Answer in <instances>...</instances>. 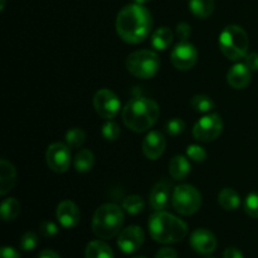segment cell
I'll return each instance as SVG.
<instances>
[{
	"label": "cell",
	"instance_id": "6da1fadb",
	"mask_svg": "<svg viewBox=\"0 0 258 258\" xmlns=\"http://www.w3.org/2000/svg\"><path fill=\"white\" fill-rule=\"evenodd\" d=\"M153 28V18L148 8L134 3L123 7L116 18V32L126 43L138 44L144 42Z\"/></svg>",
	"mask_w": 258,
	"mask_h": 258
},
{
	"label": "cell",
	"instance_id": "7a4b0ae2",
	"mask_svg": "<svg viewBox=\"0 0 258 258\" xmlns=\"http://www.w3.org/2000/svg\"><path fill=\"white\" fill-rule=\"evenodd\" d=\"M121 116L125 126L131 131L145 133L158 122L160 108L151 98L134 97L123 106Z\"/></svg>",
	"mask_w": 258,
	"mask_h": 258
},
{
	"label": "cell",
	"instance_id": "3957f363",
	"mask_svg": "<svg viewBox=\"0 0 258 258\" xmlns=\"http://www.w3.org/2000/svg\"><path fill=\"white\" fill-rule=\"evenodd\" d=\"M148 226L151 238L158 243H178L188 234L185 222L165 211H158L151 214Z\"/></svg>",
	"mask_w": 258,
	"mask_h": 258
},
{
	"label": "cell",
	"instance_id": "277c9868",
	"mask_svg": "<svg viewBox=\"0 0 258 258\" xmlns=\"http://www.w3.org/2000/svg\"><path fill=\"white\" fill-rule=\"evenodd\" d=\"M123 209L117 204L106 203L96 209L92 218V232L101 239H110L121 232Z\"/></svg>",
	"mask_w": 258,
	"mask_h": 258
},
{
	"label": "cell",
	"instance_id": "5b68a950",
	"mask_svg": "<svg viewBox=\"0 0 258 258\" xmlns=\"http://www.w3.org/2000/svg\"><path fill=\"white\" fill-rule=\"evenodd\" d=\"M219 48L227 59L233 62L244 59L248 54V34L239 25H227L219 34Z\"/></svg>",
	"mask_w": 258,
	"mask_h": 258
},
{
	"label": "cell",
	"instance_id": "8992f818",
	"mask_svg": "<svg viewBox=\"0 0 258 258\" xmlns=\"http://www.w3.org/2000/svg\"><path fill=\"white\" fill-rule=\"evenodd\" d=\"M160 57L158 53L149 49L135 50L126 58V68L128 73L140 80L154 77L160 70Z\"/></svg>",
	"mask_w": 258,
	"mask_h": 258
},
{
	"label": "cell",
	"instance_id": "52a82bcc",
	"mask_svg": "<svg viewBox=\"0 0 258 258\" xmlns=\"http://www.w3.org/2000/svg\"><path fill=\"white\" fill-rule=\"evenodd\" d=\"M171 206L181 216H191L202 207V196L196 186L180 184L175 186L171 196Z\"/></svg>",
	"mask_w": 258,
	"mask_h": 258
},
{
	"label": "cell",
	"instance_id": "ba28073f",
	"mask_svg": "<svg viewBox=\"0 0 258 258\" xmlns=\"http://www.w3.org/2000/svg\"><path fill=\"white\" fill-rule=\"evenodd\" d=\"M223 131V121L218 113H208L197 121L193 127V136L201 143L216 140Z\"/></svg>",
	"mask_w": 258,
	"mask_h": 258
},
{
	"label": "cell",
	"instance_id": "9c48e42d",
	"mask_svg": "<svg viewBox=\"0 0 258 258\" xmlns=\"http://www.w3.org/2000/svg\"><path fill=\"white\" fill-rule=\"evenodd\" d=\"M93 107L100 117L105 120H112L120 112L121 102L112 91L102 88L93 96Z\"/></svg>",
	"mask_w": 258,
	"mask_h": 258
},
{
	"label": "cell",
	"instance_id": "30bf717a",
	"mask_svg": "<svg viewBox=\"0 0 258 258\" xmlns=\"http://www.w3.org/2000/svg\"><path fill=\"white\" fill-rule=\"evenodd\" d=\"M171 64L179 71H189L197 64L198 50L188 40H180L170 53Z\"/></svg>",
	"mask_w": 258,
	"mask_h": 258
},
{
	"label": "cell",
	"instance_id": "8fae6325",
	"mask_svg": "<svg viewBox=\"0 0 258 258\" xmlns=\"http://www.w3.org/2000/svg\"><path fill=\"white\" fill-rule=\"evenodd\" d=\"M48 168L54 173H66L71 166V150L67 144H50L45 154Z\"/></svg>",
	"mask_w": 258,
	"mask_h": 258
},
{
	"label": "cell",
	"instance_id": "7c38bea8",
	"mask_svg": "<svg viewBox=\"0 0 258 258\" xmlns=\"http://www.w3.org/2000/svg\"><path fill=\"white\" fill-rule=\"evenodd\" d=\"M144 241H145V233L143 228L139 226H130L118 233L117 246L121 252L125 254H131L141 248Z\"/></svg>",
	"mask_w": 258,
	"mask_h": 258
},
{
	"label": "cell",
	"instance_id": "4fadbf2b",
	"mask_svg": "<svg viewBox=\"0 0 258 258\" xmlns=\"http://www.w3.org/2000/svg\"><path fill=\"white\" fill-rule=\"evenodd\" d=\"M171 183L169 180H160L153 186L149 196V202H150L151 208L155 212L165 211L171 203Z\"/></svg>",
	"mask_w": 258,
	"mask_h": 258
},
{
	"label": "cell",
	"instance_id": "5bb4252c",
	"mask_svg": "<svg viewBox=\"0 0 258 258\" xmlns=\"http://www.w3.org/2000/svg\"><path fill=\"white\" fill-rule=\"evenodd\" d=\"M190 247L199 254H211L217 248V238L211 231L198 228L191 233L189 239Z\"/></svg>",
	"mask_w": 258,
	"mask_h": 258
},
{
	"label": "cell",
	"instance_id": "9a60e30c",
	"mask_svg": "<svg viewBox=\"0 0 258 258\" xmlns=\"http://www.w3.org/2000/svg\"><path fill=\"white\" fill-rule=\"evenodd\" d=\"M58 222L64 228H75L81 219V212L77 204L72 201H63L58 204L55 211Z\"/></svg>",
	"mask_w": 258,
	"mask_h": 258
},
{
	"label": "cell",
	"instance_id": "2e32d148",
	"mask_svg": "<svg viewBox=\"0 0 258 258\" xmlns=\"http://www.w3.org/2000/svg\"><path fill=\"white\" fill-rule=\"evenodd\" d=\"M166 140L159 131H150L143 140V153L149 160H158L164 154Z\"/></svg>",
	"mask_w": 258,
	"mask_h": 258
},
{
	"label": "cell",
	"instance_id": "e0dca14e",
	"mask_svg": "<svg viewBox=\"0 0 258 258\" xmlns=\"http://www.w3.org/2000/svg\"><path fill=\"white\" fill-rule=\"evenodd\" d=\"M252 80V71L246 63H236L227 75V81L231 87L236 90H243L249 85Z\"/></svg>",
	"mask_w": 258,
	"mask_h": 258
},
{
	"label": "cell",
	"instance_id": "ac0fdd59",
	"mask_svg": "<svg viewBox=\"0 0 258 258\" xmlns=\"http://www.w3.org/2000/svg\"><path fill=\"white\" fill-rule=\"evenodd\" d=\"M17 183V171L13 164L2 159L0 161V196H7Z\"/></svg>",
	"mask_w": 258,
	"mask_h": 258
},
{
	"label": "cell",
	"instance_id": "d6986e66",
	"mask_svg": "<svg viewBox=\"0 0 258 258\" xmlns=\"http://www.w3.org/2000/svg\"><path fill=\"white\" fill-rule=\"evenodd\" d=\"M169 173L174 180H183L190 173L189 159L183 155H176L169 163Z\"/></svg>",
	"mask_w": 258,
	"mask_h": 258
},
{
	"label": "cell",
	"instance_id": "ffe728a7",
	"mask_svg": "<svg viewBox=\"0 0 258 258\" xmlns=\"http://www.w3.org/2000/svg\"><path fill=\"white\" fill-rule=\"evenodd\" d=\"M174 34L170 28L160 27L151 34L150 43L155 50H165L173 42Z\"/></svg>",
	"mask_w": 258,
	"mask_h": 258
},
{
	"label": "cell",
	"instance_id": "44dd1931",
	"mask_svg": "<svg viewBox=\"0 0 258 258\" xmlns=\"http://www.w3.org/2000/svg\"><path fill=\"white\" fill-rule=\"evenodd\" d=\"M218 203L224 211H236L241 206V197L233 188H224L219 191Z\"/></svg>",
	"mask_w": 258,
	"mask_h": 258
},
{
	"label": "cell",
	"instance_id": "7402d4cb",
	"mask_svg": "<svg viewBox=\"0 0 258 258\" xmlns=\"http://www.w3.org/2000/svg\"><path fill=\"white\" fill-rule=\"evenodd\" d=\"M86 258H113L112 248L103 241H91L86 247Z\"/></svg>",
	"mask_w": 258,
	"mask_h": 258
},
{
	"label": "cell",
	"instance_id": "603a6c76",
	"mask_svg": "<svg viewBox=\"0 0 258 258\" xmlns=\"http://www.w3.org/2000/svg\"><path fill=\"white\" fill-rule=\"evenodd\" d=\"M93 164H95V155L88 149H82L78 151L73 160V165L77 173H88L92 170Z\"/></svg>",
	"mask_w": 258,
	"mask_h": 258
},
{
	"label": "cell",
	"instance_id": "cb8c5ba5",
	"mask_svg": "<svg viewBox=\"0 0 258 258\" xmlns=\"http://www.w3.org/2000/svg\"><path fill=\"white\" fill-rule=\"evenodd\" d=\"M214 0H189V9L197 18L206 19L214 12Z\"/></svg>",
	"mask_w": 258,
	"mask_h": 258
},
{
	"label": "cell",
	"instance_id": "d4e9b609",
	"mask_svg": "<svg viewBox=\"0 0 258 258\" xmlns=\"http://www.w3.org/2000/svg\"><path fill=\"white\" fill-rule=\"evenodd\" d=\"M22 211V206L20 202L15 198H7L3 201L2 206H0V213H2V218L5 222L14 221Z\"/></svg>",
	"mask_w": 258,
	"mask_h": 258
},
{
	"label": "cell",
	"instance_id": "484cf974",
	"mask_svg": "<svg viewBox=\"0 0 258 258\" xmlns=\"http://www.w3.org/2000/svg\"><path fill=\"white\" fill-rule=\"evenodd\" d=\"M122 209L130 216H136V214L141 213L144 211V207H145V203H144V199L141 198L140 196H136V194H133V196L126 197L122 201Z\"/></svg>",
	"mask_w": 258,
	"mask_h": 258
},
{
	"label": "cell",
	"instance_id": "4316f807",
	"mask_svg": "<svg viewBox=\"0 0 258 258\" xmlns=\"http://www.w3.org/2000/svg\"><path fill=\"white\" fill-rule=\"evenodd\" d=\"M190 107L201 113H208L214 108V101L206 95H196L190 100Z\"/></svg>",
	"mask_w": 258,
	"mask_h": 258
},
{
	"label": "cell",
	"instance_id": "83f0119b",
	"mask_svg": "<svg viewBox=\"0 0 258 258\" xmlns=\"http://www.w3.org/2000/svg\"><path fill=\"white\" fill-rule=\"evenodd\" d=\"M66 144L72 149H78L85 144L86 133L80 127H73L66 133Z\"/></svg>",
	"mask_w": 258,
	"mask_h": 258
},
{
	"label": "cell",
	"instance_id": "f1b7e54d",
	"mask_svg": "<svg viewBox=\"0 0 258 258\" xmlns=\"http://www.w3.org/2000/svg\"><path fill=\"white\" fill-rule=\"evenodd\" d=\"M101 133H102V136L107 141H116L121 135L120 126H118L113 120L106 121L102 125Z\"/></svg>",
	"mask_w": 258,
	"mask_h": 258
},
{
	"label": "cell",
	"instance_id": "f546056e",
	"mask_svg": "<svg viewBox=\"0 0 258 258\" xmlns=\"http://www.w3.org/2000/svg\"><path fill=\"white\" fill-rule=\"evenodd\" d=\"M243 211L247 216L258 219V191L249 193L243 203Z\"/></svg>",
	"mask_w": 258,
	"mask_h": 258
},
{
	"label": "cell",
	"instance_id": "4dcf8cb0",
	"mask_svg": "<svg viewBox=\"0 0 258 258\" xmlns=\"http://www.w3.org/2000/svg\"><path fill=\"white\" fill-rule=\"evenodd\" d=\"M186 156L189 160L194 161V163H203L207 159V151L201 145L193 144L186 148Z\"/></svg>",
	"mask_w": 258,
	"mask_h": 258
},
{
	"label": "cell",
	"instance_id": "1f68e13d",
	"mask_svg": "<svg viewBox=\"0 0 258 258\" xmlns=\"http://www.w3.org/2000/svg\"><path fill=\"white\" fill-rule=\"evenodd\" d=\"M185 122L179 117L171 118V120H169L165 125L166 133L170 136H179L180 134H183L184 131H185Z\"/></svg>",
	"mask_w": 258,
	"mask_h": 258
},
{
	"label": "cell",
	"instance_id": "d6a6232c",
	"mask_svg": "<svg viewBox=\"0 0 258 258\" xmlns=\"http://www.w3.org/2000/svg\"><path fill=\"white\" fill-rule=\"evenodd\" d=\"M19 246L23 251H33L38 246V236L34 232H25L19 241Z\"/></svg>",
	"mask_w": 258,
	"mask_h": 258
},
{
	"label": "cell",
	"instance_id": "836d02e7",
	"mask_svg": "<svg viewBox=\"0 0 258 258\" xmlns=\"http://www.w3.org/2000/svg\"><path fill=\"white\" fill-rule=\"evenodd\" d=\"M58 231L59 229H58L57 224L50 221H43L39 226L40 234L43 237H45V238H53V237L57 236Z\"/></svg>",
	"mask_w": 258,
	"mask_h": 258
},
{
	"label": "cell",
	"instance_id": "e575fe53",
	"mask_svg": "<svg viewBox=\"0 0 258 258\" xmlns=\"http://www.w3.org/2000/svg\"><path fill=\"white\" fill-rule=\"evenodd\" d=\"M176 35L180 40H188L191 35V28L188 23L181 22L176 25Z\"/></svg>",
	"mask_w": 258,
	"mask_h": 258
},
{
	"label": "cell",
	"instance_id": "d590c367",
	"mask_svg": "<svg viewBox=\"0 0 258 258\" xmlns=\"http://www.w3.org/2000/svg\"><path fill=\"white\" fill-rule=\"evenodd\" d=\"M155 258H178V253L171 247H163L156 252Z\"/></svg>",
	"mask_w": 258,
	"mask_h": 258
},
{
	"label": "cell",
	"instance_id": "8d00e7d4",
	"mask_svg": "<svg viewBox=\"0 0 258 258\" xmlns=\"http://www.w3.org/2000/svg\"><path fill=\"white\" fill-rule=\"evenodd\" d=\"M244 63L248 66V68L252 72L258 71V53H248L246 58H244Z\"/></svg>",
	"mask_w": 258,
	"mask_h": 258
},
{
	"label": "cell",
	"instance_id": "74e56055",
	"mask_svg": "<svg viewBox=\"0 0 258 258\" xmlns=\"http://www.w3.org/2000/svg\"><path fill=\"white\" fill-rule=\"evenodd\" d=\"M0 258H20L19 252L17 251L13 247H3L2 251H0Z\"/></svg>",
	"mask_w": 258,
	"mask_h": 258
},
{
	"label": "cell",
	"instance_id": "f35d334b",
	"mask_svg": "<svg viewBox=\"0 0 258 258\" xmlns=\"http://www.w3.org/2000/svg\"><path fill=\"white\" fill-rule=\"evenodd\" d=\"M223 258H243V254L236 247H228V248L224 251Z\"/></svg>",
	"mask_w": 258,
	"mask_h": 258
},
{
	"label": "cell",
	"instance_id": "ab89813d",
	"mask_svg": "<svg viewBox=\"0 0 258 258\" xmlns=\"http://www.w3.org/2000/svg\"><path fill=\"white\" fill-rule=\"evenodd\" d=\"M38 258H62L58 253H55L54 251H50V249H44L39 253Z\"/></svg>",
	"mask_w": 258,
	"mask_h": 258
},
{
	"label": "cell",
	"instance_id": "60d3db41",
	"mask_svg": "<svg viewBox=\"0 0 258 258\" xmlns=\"http://www.w3.org/2000/svg\"><path fill=\"white\" fill-rule=\"evenodd\" d=\"M135 3H139V4H144V3H148L150 2V0H134Z\"/></svg>",
	"mask_w": 258,
	"mask_h": 258
},
{
	"label": "cell",
	"instance_id": "b9f144b4",
	"mask_svg": "<svg viewBox=\"0 0 258 258\" xmlns=\"http://www.w3.org/2000/svg\"><path fill=\"white\" fill-rule=\"evenodd\" d=\"M4 7H5V0H2V5H0V9H4Z\"/></svg>",
	"mask_w": 258,
	"mask_h": 258
},
{
	"label": "cell",
	"instance_id": "7bdbcfd3",
	"mask_svg": "<svg viewBox=\"0 0 258 258\" xmlns=\"http://www.w3.org/2000/svg\"><path fill=\"white\" fill-rule=\"evenodd\" d=\"M134 258H146V257H143V256H138V257H134Z\"/></svg>",
	"mask_w": 258,
	"mask_h": 258
},
{
	"label": "cell",
	"instance_id": "ee69618b",
	"mask_svg": "<svg viewBox=\"0 0 258 258\" xmlns=\"http://www.w3.org/2000/svg\"><path fill=\"white\" fill-rule=\"evenodd\" d=\"M208 258H214V257H208Z\"/></svg>",
	"mask_w": 258,
	"mask_h": 258
}]
</instances>
